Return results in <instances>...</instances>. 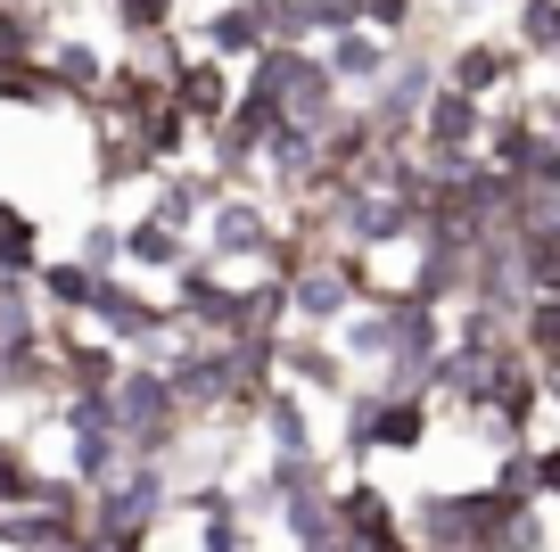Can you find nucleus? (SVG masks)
Here are the masks:
<instances>
[{
	"label": "nucleus",
	"instance_id": "obj_11",
	"mask_svg": "<svg viewBox=\"0 0 560 552\" xmlns=\"http://www.w3.org/2000/svg\"><path fill=\"white\" fill-rule=\"evenodd\" d=\"M174 100H182V107H190V116L214 133V124H223L231 107H240V67H223V58L190 50V67L174 74Z\"/></svg>",
	"mask_w": 560,
	"mask_h": 552
},
{
	"label": "nucleus",
	"instance_id": "obj_13",
	"mask_svg": "<svg viewBox=\"0 0 560 552\" xmlns=\"http://www.w3.org/2000/svg\"><path fill=\"white\" fill-rule=\"evenodd\" d=\"M438 396H387L380 404V453H429L438 446Z\"/></svg>",
	"mask_w": 560,
	"mask_h": 552
},
{
	"label": "nucleus",
	"instance_id": "obj_1",
	"mask_svg": "<svg viewBox=\"0 0 560 552\" xmlns=\"http://www.w3.org/2000/svg\"><path fill=\"white\" fill-rule=\"evenodd\" d=\"M247 83H256L289 124H305V133H330V124L354 107L347 91H338V74L322 67V50H289V42H272V50L247 67Z\"/></svg>",
	"mask_w": 560,
	"mask_h": 552
},
{
	"label": "nucleus",
	"instance_id": "obj_20",
	"mask_svg": "<svg viewBox=\"0 0 560 552\" xmlns=\"http://www.w3.org/2000/svg\"><path fill=\"white\" fill-rule=\"evenodd\" d=\"M544 413H560V355L544 363Z\"/></svg>",
	"mask_w": 560,
	"mask_h": 552
},
{
	"label": "nucleus",
	"instance_id": "obj_9",
	"mask_svg": "<svg viewBox=\"0 0 560 552\" xmlns=\"http://www.w3.org/2000/svg\"><path fill=\"white\" fill-rule=\"evenodd\" d=\"M256 446L264 453H330L322 429H314V396L289 388V380H272V396L256 404Z\"/></svg>",
	"mask_w": 560,
	"mask_h": 552
},
{
	"label": "nucleus",
	"instance_id": "obj_10",
	"mask_svg": "<svg viewBox=\"0 0 560 552\" xmlns=\"http://www.w3.org/2000/svg\"><path fill=\"white\" fill-rule=\"evenodd\" d=\"M487 124H494L487 100H470V91L438 83L429 116H420V149H487Z\"/></svg>",
	"mask_w": 560,
	"mask_h": 552
},
{
	"label": "nucleus",
	"instance_id": "obj_2",
	"mask_svg": "<svg viewBox=\"0 0 560 552\" xmlns=\"http://www.w3.org/2000/svg\"><path fill=\"white\" fill-rule=\"evenodd\" d=\"M116 429H124V453H132V462H174V446L198 429V421L182 413L174 380H165L158 363H132L124 388H116Z\"/></svg>",
	"mask_w": 560,
	"mask_h": 552
},
{
	"label": "nucleus",
	"instance_id": "obj_7",
	"mask_svg": "<svg viewBox=\"0 0 560 552\" xmlns=\"http://www.w3.org/2000/svg\"><path fill=\"white\" fill-rule=\"evenodd\" d=\"M322 67L338 74V91H347V100H371V91L387 83V67H396V42L371 34V25H347V34L322 42Z\"/></svg>",
	"mask_w": 560,
	"mask_h": 552
},
{
	"label": "nucleus",
	"instance_id": "obj_15",
	"mask_svg": "<svg viewBox=\"0 0 560 552\" xmlns=\"http://www.w3.org/2000/svg\"><path fill=\"white\" fill-rule=\"evenodd\" d=\"M67 256H83L91 273H124V215H91V223L74 231Z\"/></svg>",
	"mask_w": 560,
	"mask_h": 552
},
{
	"label": "nucleus",
	"instance_id": "obj_6",
	"mask_svg": "<svg viewBox=\"0 0 560 552\" xmlns=\"http://www.w3.org/2000/svg\"><path fill=\"white\" fill-rule=\"evenodd\" d=\"M330 346L347 355L354 380H380L387 363H396V297H387V306H380V297H363V306L330 330Z\"/></svg>",
	"mask_w": 560,
	"mask_h": 552
},
{
	"label": "nucleus",
	"instance_id": "obj_16",
	"mask_svg": "<svg viewBox=\"0 0 560 552\" xmlns=\"http://www.w3.org/2000/svg\"><path fill=\"white\" fill-rule=\"evenodd\" d=\"M520 346H527L536 363H552V355H560V289L527 297V313H520Z\"/></svg>",
	"mask_w": 560,
	"mask_h": 552
},
{
	"label": "nucleus",
	"instance_id": "obj_12",
	"mask_svg": "<svg viewBox=\"0 0 560 552\" xmlns=\"http://www.w3.org/2000/svg\"><path fill=\"white\" fill-rule=\"evenodd\" d=\"M107 280L116 273H91L83 256H58V264L34 273V289H42V306H50V322H91V306H100Z\"/></svg>",
	"mask_w": 560,
	"mask_h": 552
},
{
	"label": "nucleus",
	"instance_id": "obj_17",
	"mask_svg": "<svg viewBox=\"0 0 560 552\" xmlns=\"http://www.w3.org/2000/svg\"><path fill=\"white\" fill-rule=\"evenodd\" d=\"M198 552H256V528L240 519V495H231L223 511L198 519Z\"/></svg>",
	"mask_w": 560,
	"mask_h": 552
},
{
	"label": "nucleus",
	"instance_id": "obj_8",
	"mask_svg": "<svg viewBox=\"0 0 560 552\" xmlns=\"http://www.w3.org/2000/svg\"><path fill=\"white\" fill-rule=\"evenodd\" d=\"M42 67L58 74V91H67V100H74V116H83V107L100 100L107 83H116V50H100V42H91V34H74V25H67V34H50V50H42Z\"/></svg>",
	"mask_w": 560,
	"mask_h": 552
},
{
	"label": "nucleus",
	"instance_id": "obj_5",
	"mask_svg": "<svg viewBox=\"0 0 560 552\" xmlns=\"http://www.w3.org/2000/svg\"><path fill=\"white\" fill-rule=\"evenodd\" d=\"M207 248H198V231H174L158 223V215H124V273L132 280H174L182 264H198Z\"/></svg>",
	"mask_w": 560,
	"mask_h": 552
},
{
	"label": "nucleus",
	"instance_id": "obj_18",
	"mask_svg": "<svg viewBox=\"0 0 560 552\" xmlns=\"http://www.w3.org/2000/svg\"><path fill=\"white\" fill-rule=\"evenodd\" d=\"M527 495L560 511V437H536V446H527Z\"/></svg>",
	"mask_w": 560,
	"mask_h": 552
},
{
	"label": "nucleus",
	"instance_id": "obj_14",
	"mask_svg": "<svg viewBox=\"0 0 560 552\" xmlns=\"http://www.w3.org/2000/svg\"><path fill=\"white\" fill-rule=\"evenodd\" d=\"M503 34L520 42L527 58H560V0H520Z\"/></svg>",
	"mask_w": 560,
	"mask_h": 552
},
{
	"label": "nucleus",
	"instance_id": "obj_4",
	"mask_svg": "<svg viewBox=\"0 0 560 552\" xmlns=\"http://www.w3.org/2000/svg\"><path fill=\"white\" fill-rule=\"evenodd\" d=\"M280 380L305 388L314 404H347L354 371H347V355H338L322 330H289V338H280Z\"/></svg>",
	"mask_w": 560,
	"mask_h": 552
},
{
	"label": "nucleus",
	"instance_id": "obj_19",
	"mask_svg": "<svg viewBox=\"0 0 560 552\" xmlns=\"http://www.w3.org/2000/svg\"><path fill=\"white\" fill-rule=\"evenodd\" d=\"M536 116H544V133L560 140V83H552V91H544V100H536Z\"/></svg>",
	"mask_w": 560,
	"mask_h": 552
},
{
	"label": "nucleus",
	"instance_id": "obj_3",
	"mask_svg": "<svg viewBox=\"0 0 560 552\" xmlns=\"http://www.w3.org/2000/svg\"><path fill=\"white\" fill-rule=\"evenodd\" d=\"M272 240H280V207L264 191H223L207 207V223H198V248H207L223 273H264Z\"/></svg>",
	"mask_w": 560,
	"mask_h": 552
}]
</instances>
